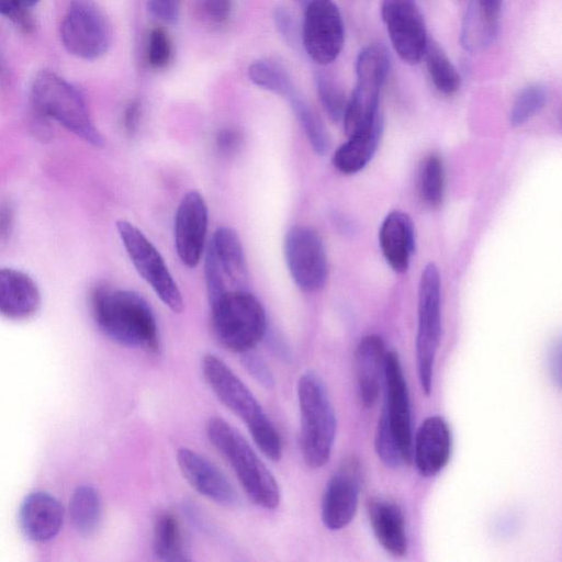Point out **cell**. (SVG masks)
<instances>
[{
    "label": "cell",
    "instance_id": "5bb4252c",
    "mask_svg": "<svg viewBox=\"0 0 562 562\" xmlns=\"http://www.w3.org/2000/svg\"><path fill=\"white\" fill-rule=\"evenodd\" d=\"M381 15L401 60L408 65L418 64L429 37L416 0H382Z\"/></svg>",
    "mask_w": 562,
    "mask_h": 562
},
{
    "label": "cell",
    "instance_id": "60d3db41",
    "mask_svg": "<svg viewBox=\"0 0 562 562\" xmlns=\"http://www.w3.org/2000/svg\"><path fill=\"white\" fill-rule=\"evenodd\" d=\"M180 2L181 0H147V7L153 16L173 24L179 18Z\"/></svg>",
    "mask_w": 562,
    "mask_h": 562
},
{
    "label": "cell",
    "instance_id": "277c9868",
    "mask_svg": "<svg viewBox=\"0 0 562 562\" xmlns=\"http://www.w3.org/2000/svg\"><path fill=\"white\" fill-rule=\"evenodd\" d=\"M206 435L234 470L251 502L265 509H276L281 498L277 480L248 441L221 417L207 422Z\"/></svg>",
    "mask_w": 562,
    "mask_h": 562
},
{
    "label": "cell",
    "instance_id": "d6986e66",
    "mask_svg": "<svg viewBox=\"0 0 562 562\" xmlns=\"http://www.w3.org/2000/svg\"><path fill=\"white\" fill-rule=\"evenodd\" d=\"M386 349L379 335L364 336L355 350L357 394L364 407H372L382 391Z\"/></svg>",
    "mask_w": 562,
    "mask_h": 562
},
{
    "label": "cell",
    "instance_id": "5b68a950",
    "mask_svg": "<svg viewBox=\"0 0 562 562\" xmlns=\"http://www.w3.org/2000/svg\"><path fill=\"white\" fill-rule=\"evenodd\" d=\"M301 416L300 447L306 465L319 469L330 458L336 435V416L326 385L307 371L297 382Z\"/></svg>",
    "mask_w": 562,
    "mask_h": 562
},
{
    "label": "cell",
    "instance_id": "d4e9b609",
    "mask_svg": "<svg viewBox=\"0 0 562 562\" xmlns=\"http://www.w3.org/2000/svg\"><path fill=\"white\" fill-rule=\"evenodd\" d=\"M210 245L227 279L236 289H245L248 281L247 262L238 234L231 227H218Z\"/></svg>",
    "mask_w": 562,
    "mask_h": 562
},
{
    "label": "cell",
    "instance_id": "4316f807",
    "mask_svg": "<svg viewBox=\"0 0 562 562\" xmlns=\"http://www.w3.org/2000/svg\"><path fill=\"white\" fill-rule=\"evenodd\" d=\"M154 553L158 560L187 562L190 560L177 516L170 512L160 513L154 526Z\"/></svg>",
    "mask_w": 562,
    "mask_h": 562
},
{
    "label": "cell",
    "instance_id": "bcb514c9",
    "mask_svg": "<svg viewBox=\"0 0 562 562\" xmlns=\"http://www.w3.org/2000/svg\"><path fill=\"white\" fill-rule=\"evenodd\" d=\"M481 5L490 13L499 15L504 0H477Z\"/></svg>",
    "mask_w": 562,
    "mask_h": 562
},
{
    "label": "cell",
    "instance_id": "2e32d148",
    "mask_svg": "<svg viewBox=\"0 0 562 562\" xmlns=\"http://www.w3.org/2000/svg\"><path fill=\"white\" fill-rule=\"evenodd\" d=\"M207 206L198 191L187 192L175 217V245L179 259L187 267L199 262L205 247Z\"/></svg>",
    "mask_w": 562,
    "mask_h": 562
},
{
    "label": "cell",
    "instance_id": "ab89813d",
    "mask_svg": "<svg viewBox=\"0 0 562 562\" xmlns=\"http://www.w3.org/2000/svg\"><path fill=\"white\" fill-rule=\"evenodd\" d=\"M22 0H0V13L24 31H30L33 27V20Z\"/></svg>",
    "mask_w": 562,
    "mask_h": 562
},
{
    "label": "cell",
    "instance_id": "9a60e30c",
    "mask_svg": "<svg viewBox=\"0 0 562 562\" xmlns=\"http://www.w3.org/2000/svg\"><path fill=\"white\" fill-rule=\"evenodd\" d=\"M362 471L356 458H347L329 479L324 491L321 516L329 530H340L353 519L359 501Z\"/></svg>",
    "mask_w": 562,
    "mask_h": 562
},
{
    "label": "cell",
    "instance_id": "52a82bcc",
    "mask_svg": "<svg viewBox=\"0 0 562 562\" xmlns=\"http://www.w3.org/2000/svg\"><path fill=\"white\" fill-rule=\"evenodd\" d=\"M35 109L95 147L104 144L90 117L82 94L68 81L50 70L40 71L32 83Z\"/></svg>",
    "mask_w": 562,
    "mask_h": 562
},
{
    "label": "cell",
    "instance_id": "7402d4cb",
    "mask_svg": "<svg viewBox=\"0 0 562 562\" xmlns=\"http://www.w3.org/2000/svg\"><path fill=\"white\" fill-rule=\"evenodd\" d=\"M41 293L35 281L26 273L0 269V314L10 319H26L40 308Z\"/></svg>",
    "mask_w": 562,
    "mask_h": 562
},
{
    "label": "cell",
    "instance_id": "ac0fdd59",
    "mask_svg": "<svg viewBox=\"0 0 562 562\" xmlns=\"http://www.w3.org/2000/svg\"><path fill=\"white\" fill-rule=\"evenodd\" d=\"M451 431L439 415L426 417L418 427L412 446V461L425 477L437 475L448 463L451 453Z\"/></svg>",
    "mask_w": 562,
    "mask_h": 562
},
{
    "label": "cell",
    "instance_id": "8fae6325",
    "mask_svg": "<svg viewBox=\"0 0 562 562\" xmlns=\"http://www.w3.org/2000/svg\"><path fill=\"white\" fill-rule=\"evenodd\" d=\"M66 49L83 59L102 56L111 43L109 21L92 0H72L60 27Z\"/></svg>",
    "mask_w": 562,
    "mask_h": 562
},
{
    "label": "cell",
    "instance_id": "30bf717a",
    "mask_svg": "<svg viewBox=\"0 0 562 562\" xmlns=\"http://www.w3.org/2000/svg\"><path fill=\"white\" fill-rule=\"evenodd\" d=\"M116 229L137 272L169 310L181 313L184 308L181 292L157 248L127 221H117Z\"/></svg>",
    "mask_w": 562,
    "mask_h": 562
},
{
    "label": "cell",
    "instance_id": "836d02e7",
    "mask_svg": "<svg viewBox=\"0 0 562 562\" xmlns=\"http://www.w3.org/2000/svg\"><path fill=\"white\" fill-rule=\"evenodd\" d=\"M315 87L319 102L333 121H340L344 117L348 99L338 81L325 71L315 74Z\"/></svg>",
    "mask_w": 562,
    "mask_h": 562
},
{
    "label": "cell",
    "instance_id": "f546056e",
    "mask_svg": "<svg viewBox=\"0 0 562 562\" xmlns=\"http://www.w3.org/2000/svg\"><path fill=\"white\" fill-rule=\"evenodd\" d=\"M69 508L71 520L80 533L90 535L97 529L101 517V502L93 487H78L71 497Z\"/></svg>",
    "mask_w": 562,
    "mask_h": 562
},
{
    "label": "cell",
    "instance_id": "8d00e7d4",
    "mask_svg": "<svg viewBox=\"0 0 562 562\" xmlns=\"http://www.w3.org/2000/svg\"><path fill=\"white\" fill-rule=\"evenodd\" d=\"M195 9L206 24L220 26L228 21L233 0H195Z\"/></svg>",
    "mask_w": 562,
    "mask_h": 562
},
{
    "label": "cell",
    "instance_id": "6da1fadb",
    "mask_svg": "<svg viewBox=\"0 0 562 562\" xmlns=\"http://www.w3.org/2000/svg\"><path fill=\"white\" fill-rule=\"evenodd\" d=\"M383 403L378 419L374 449L382 463L392 469L412 462V415L406 380L398 355L387 350L385 357Z\"/></svg>",
    "mask_w": 562,
    "mask_h": 562
},
{
    "label": "cell",
    "instance_id": "7bdbcfd3",
    "mask_svg": "<svg viewBox=\"0 0 562 562\" xmlns=\"http://www.w3.org/2000/svg\"><path fill=\"white\" fill-rule=\"evenodd\" d=\"M239 140V135L231 130L222 131L218 135V146L227 151L233 150Z\"/></svg>",
    "mask_w": 562,
    "mask_h": 562
},
{
    "label": "cell",
    "instance_id": "d590c367",
    "mask_svg": "<svg viewBox=\"0 0 562 562\" xmlns=\"http://www.w3.org/2000/svg\"><path fill=\"white\" fill-rule=\"evenodd\" d=\"M205 283L210 305L217 301L226 291L223 270L210 245L206 247L205 256Z\"/></svg>",
    "mask_w": 562,
    "mask_h": 562
},
{
    "label": "cell",
    "instance_id": "4fadbf2b",
    "mask_svg": "<svg viewBox=\"0 0 562 562\" xmlns=\"http://www.w3.org/2000/svg\"><path fill=\"white\" fill-rule=\"evenodd\" d=\"M284 257L295 284L305 292L322 289L328 274L327 257L319 235L311 227H291L284 239Z\"/></svg>",
    "mask_w": 562,
    "mask_h": 562
},
{
    "label": "cell",
    "instance_id": "74e56055",
    "mask_svg": "<svg viewBox=\"0 0 562 562\" xmlns=\"http://www.w3.org/2000/svg\"><path fill=\"white\" fill-rule=\"evenodd\" d=\"M273 21L278 32L288 45L296 47L301 43V30L299 29L295 16H293L288 8H276Z\"/></svg>",
    "mask_w": 562,
    "mask_h": 562
},
{
    "label": "cell",
    "instance_id": "7dc6e473",
    "mask_svg": "<svg viewBox=\"0 0 562 562\" xmlns=\"http://www.w3.org/2000/svg\"><path fill=\"white\" fill-rule=\"evenodd\" d=\"M22 1H23L25 7L31 8L34 4H36L38 0H22Z\"/></svg>",
    "mask_w": 562,
    "mask_h": 562
},
{
    "label": "cell",
    "instance_id": "d6a6232c",
    "mask_svg": "<svg viewBox=\"0 0 562 562\" xmlns=\"http://www.w3.org/2000/svg\"><path fill=\"white\" fill-rule=\"evenodd\" d=\"M419 190L427 205L435 207L441 204L445 192V171L442 161L437 155H429L422 162Z\"/></svg>",
    "mask_w": 562,
    "mask_h": 562
},
{
    "label": "cell",
    "instance_id": "e0dca14e",
    "mask_svg": "<svg viewBox=\"0 0 562 562\" xmlns=\"http://www.w3.org/2000/svg\"><path fill=\"white\" fill-rule=\"evenodd\" d=\"M178 467L188 483L201 495L222 506L234 507L238 496L227 477L202 454L180 448Z\"/></svg>",
    "mask_w": 562,
    "mask_h": 562
},
{
    "label": "cell",
    "instance_id": "9c48e42d",
    "mask_svg": "<svg viewBox=\"0 0 562 562\" xmlns=\"http://www.w3.org/2000/svg\"><path fill=\"white\" fill-rule=\"evenodd\" d=\"M441 335V281L438 268L428 263L419 280L417 333L415 342L416 371L425 395L432 389L435 361Z\"/></svg>",
    "mask_w": 562,
    "mask_h": 562
},
{
    "label": "cell",
    "instance_id": "e575fe53",
    "mask_svg": "<svg viewBox=\"0 0 562 562\" xmlns=\"http://www.w3.org/2000/svg\"><path fill=\"white\" fill-rule=\"evenodd\" d=\"M172 45L167 32L161 27L150 31L147 45V58L154 68H165L171 59Z\"/></svg>",
    "mask_w": 562,
    "mask_h": 562
},
{
    "label": "cell",
    "instance_id": "ba28073f",
    "mask_svg": "<svg viewBox=\"0 0 562 562\" xmlns=\"http://www.w3.org/2000/svg\"><path fill=\"white\" fill-rule=\"evenodd\" d=\"M390 65V54L382 44H370L359 52L356 61L357 83L342 117L348 136L371 127L382 119L379 100Z\"/></svg>",
    "mask_w": 562,
    "mask_h": 562
},
{
    "label": "cell",
    "instance_id": "f35d334b",
    "mask_svg": "<svg viewBox=\"0 0 562 562\" xmlns=\"http://www.w3.org/2000/svg\"><path fill=\"white\" fill-rule=\"evenodd\" d=\"M241 363L247 372L263 387L274 385L273 374L265 360L252 350L241 353Z\"/></svg>",
    "mask_w": 562,
    "mask_h": 562
},
{
    "label": "cell",
    "instance_id": "cb8c5ba5",
    "mask_svg": "<svg viewBox=\"0 0 562 562\" xmlns=\"http://www.w3.org/2000/svg\"><path fill=\"white\" fill-rule=\"evenodd\" d=\"M383 131V120L380 119L371 127L348 136V140L337 148L333 164L345 175L362 170L373 157Z\"/></svg>",
    "mask_w": 562,
    "mask_h": 562
},
{
    "label": "cell",
    "instance_id": "ee69618b",
    "mask_svg": "<svg viewBox=\"0 0 562 562\" xmlns=\"http://www.w3.org/2000/svg\"><path fill=\"white\" fill-rule=\"evenodd\" d=\"M12 223V210L5 204L0 209V240L8 237Z\"/></svg>",
    "mask_w": 562,
    "mask_h": 562
},
{
    "label": "cell",
    "instance_id": "f6af8a7d",
    "mask_svg": "<svg viewBox=\"0 0 562 562\" xmlns=\"http://www.w3.org/2000/svg\"><path fill=\"white\" fill-rule=\"evenodd\" d=\"M140 113V104L138 101H133L125 112V124L128 130L135 128Z\"/></svg>",
    "mask_w": 562,
    "mask_h": 562
},
{
    "label": "cell",
    "instance_id": "f1b7e54d",
    "mask_svg": "<svg viewBox=\"0 0 562 562\" xmlns=\"http://www.w3.org/2000/svg\"><path fill=\"white\" fill-rule=\"evenodd\" d=\"M248 77L256 86L286 99L296 90L283 65L271 59L254 61L248 68Z\"/></svg>",
    "mask_w": 562,
    "mask_h": 562
},
{
    "label": "cell",
    "instance_id": "4dcf8cb0",
    "mask_svg": "<svg viewBox=\"0 0 562 562\" xmlns=\"http://www.w3.org/2000/svg\"><path fill=\"white\" fill-rule=\"evenodd\" d=\"M288 100L311 146L315 153L324 155L328 149L329 142L327 131L319 115L297 90Z\"/></svg>",
    "mask_w": 562,
    "mask_h": 562
},
{
    "label": "cell",
    "instance_id": "7c38bea8",
    "mask_svg": "<svg viewBox=\"0 0 562 562\" xmlns=\"http://www.w3.org/2000/svg\"><path fill=\"white\" fill-rule=\"evenodd\" d=\"M345 26L339 8L333 0H308L301 27V43L318 65L333 63L341 52Z\"/></svg>",
    "mask_w": 562,
    "mask_h": 562
},
{
    "label": "cell",
    "instance_id": "603a6c76",
    "mask_svg": "<svg viewBox=\"0 0 562 562\" xmlns=\"http://www.w3.org/2000/svg\"><path fill=\"white\" fill-rule=\"evenodd\" d=\"M379 240L389 266L395 272H405L415 248L414 226L409 216L401 211L389 213L381 224Z\"/></svg>",
    "mask_w": 562,
    "mask_h": 562
},
{
    "label": "cell",
    "instance_id": "ffe728a7",
    "mask_svg": "<svg viewBox=\"0 0 562 562\" xmlns=\"http://www.w3.org/2000/svg\"><path fill=\"white\" fill-rule=\"evenodd\" d=\"M63 519V506L54 496L45 492L27 495L19 512L23 535L37 542L53 539L59 532Z\"/></svg>",
    "mask_w": 562,
    "mask_h": 562
},
{
    "label": "cell",
    "instance_id": "8992f818",
    "mask_svg": "<svg viewBox=\"0 0 562 562\" xmlns=\"http://www.w3.org/2000/svg\"><path fill=\"white\" fill-rule=\"evenodd\" d=\"M210 306L214 334L226 349L243 353L266 336L265 308L247 290H228Z\"/></svg>",
    "mask_w": 562,
    "mask_h": 562
},
{
    "label": "cell",
    "instance_id": "7a4b0ae2",
    "mask_svg": "<svg viewBox=\"0 0 562 562\" xmlns=\"http://www.w3.org/2000/svg\"><path fill=\"white\" fill-rule=\"evenodd\" d=\"M92 313L100 329L115 342L157 352L158 327L145 299L130 290L100 286L92 293Z\"/></svg>",
    "mask_w": 562,
    "mask_h": 562
},
{
    "label": "cell",
    "instance_id": "44dd1931",
    "mask_svg": "<svg viewBox=\"0 0 562 562\" xmlns=\"http://www.w3.org/2000/svg\"><path fill=\"white\" fill-rule=\"evenodd\" d=\"M368 517L380 546L396 558L407 553L408 540L401 506L389 498L372 497L368 502Z\"/></svg>",
    "mask_w": 562,
    "mask_h": 562
},
{
    "label": "cell",
    "instance_id": "b9f144b4",
    "mask_svg": "<svg viewBox=\"0 0 562 562\" xmlns=\"http://www.w3.org/2000/svg\"><path fill=\"white\" fill-rule=\"evenodd\" d=\"M549 370L551 372L552 378L555 380L558 386H560L561 382V345L560 341H557L549 349L548 356Z\"/></svg>",
    "mask_w": 562,
    "mask_h": 562
},
{
    "label": "cell",
    "instance_id": "c3c4849f",
    "mask_svg": "<svg viewBox=\"0 0 562 562\" xmlns=\"http://www.w3.org/2000/svg\"><path fill=\"white\" fill-rule=\"evenodd\" d=\"M296 1H300V2H307L308 0H296Z\"/></svg>",
    "mask_w": 562,
    "mask_h": 562
},
{
    "label": "cell",
    "instance_id": "1f68e13d",
    "mask_svg": "<svg viewBox=\"0 0 562 562\" xmlns=\"http://www.w3.org/2000/svg\"><path fill=\"white\" fill-rule=\"evenodd\" d=\"M548 89L540 83H531L522 88L514 100L509 121L513 126H519L537 115L547 104Z\"/></svg>",
    "mask_w": 562,
    "mask_h": 562
},
{
    "label": "cell",
    "instance_id": "3957f363",
    "mask_svg": "<svg viewBox=\"0 0 562 562\" xmlns=\"http://www.w3.org/2000/svg\"><path fill=\"white\" fill-rule=\"evenodd\" d=\"M202 373L221 403L247 426L257 447L272 461L282 457L280 435L245 383L218 357H203Z\"/></svg>",
    "mask_w": 562,
    "mask_h": 562
},
{
    "label": "cell",
    "instance_id": "484cf974",
    "mask_svg": "<svg viewBox=\"0 0 562 562\" xmlns=\"http://www.w3.org/2000/svg\"><path fill=\"white\" fill-rule=\"evenodd\" d=\"M498 29L499 15L487 12L477 0H470L461 25V45L471 53L484 50L495 41Z\"/></svg>",
    "mask_w": 562,
    "mask_h": 562
},
{
    "label": "cell",
    "instance_id": "83f0119b",
    "mask_svg": "<svg viewBox=\"0 0 562 562\" xmlns=\"http://www.w3.org/2000/svg\"><path fill=\"white\" fill-rule=\"evenodd\" d=\"M423 58L431 82L439 92L450 95L459 90L460 74L437 42L428 38Z\"/></svg>",
    "mask_w": 562,
    "mask_h": 562
}]
</instances>
